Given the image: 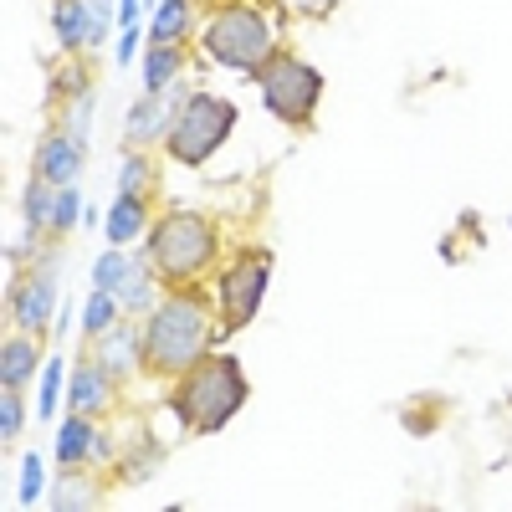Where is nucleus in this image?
<instances>
[{
	"label": "nucleus",
	"instance_id": "obj_1",
	"mask_svg": "<svg viewBox=\"0 0 512 512\" xmlns=\"http://www.w3.org/2000/svg\"><path fill=\"white\" fill-rule=\"evenodd\" d=\"M241 400H246V379L236 359H195L175 395V415L185 420V431L210 436L241 410Z\"/></svg>",
	"mask_w": 512,
	"mask_h": 512
},
{
	"label": "nucleus",
	"instance_id": "obj_2",
	"mask_svg": "<svg viewBox=\"0 0 512 512\" xmlns=\"http://www.w3.org/2000/svg\"><path fill=\"white\" fill-rule=\"evenodd\" d=\"M205 338H210V323H205V303L190 292L180 297H169V303L154 313L149 333H144V354L159 374H185L200 349H205Z\"/></svg>",
	"mask_w": 512,
	"mask_h": 512
},
{
	"label": "nucleus",
	"instance_id": "obj_3",
	"mask_svg": "<svg viewBox=\"0 0 512 512\" xmlns=\"http://www.w3.org/2000/svg\"><path fill=\"white\" fill-rule=\"evenodd\" d=\"M231 123H236V108L226 98H210V93H195L175 128H169V154H175L180 164H205L210 154H216L231 134Z\"/></svg>",
	"mask_w": 512,
	"mask_h": 512
},
{
	"label": "nucleus",
	"instance_id": "obj_4",
	"mask_svg": "<svg viewBox=\"0 0 512 512\" xmlns=\"http://www.w3.org/2000/svg\"><path fill=\"white\" fill-rule=\"evenodd\" d=\"M210 251H216V231H210L200 216H185V210H175V216H164L154 226V262L169 282H185L195 277L205 262H210Z\"/></svg>",
	"mask_w": 512,
	"mask_h": 512
},
{
	"label": "nucleus",
	"instance_id": "obj_5",
	"mask_svg": "<svg viewBox=\"0 0 512 512\" xmlns=\"http://www.w3.org/2000/svg\"><path fill=\"white\" fill-rule=\"evenodd\" d=\"M256 82H262V98H267V108L282 123H308L313 118V103L323 93V77L308 62H297V57L262 62V67H256Z\"/></svg>",
	"mask_w": 512,
	"mask_h": 512
},
{
	"label": "nucleus",
	"instance_id": "obj_6",
	"mask_svg": "<svg viewBox=\"0 0 512 512\" xmlns=\"http://www.w3.org/2000/svg\"><path fill=\"white\" fill-rule=\"evenodd\" d=\"M205 47H210V57L226 62V67L256 72V67L267 62V52H272V31H267V21L256 16V11L236 6V11H226V16L210 21V31H205Z\"/></svg>",
	"mask_w": 512,
	"mask_h": 512
},
{
	"label": "nucleus",
	"instance_id": "obj_7",
	"mask_svg": "<svg viewBox=\"0 0 512 512\" xmlns=\"http://www.w3.org/2000/svg\"><path fill=\"white\" fill-rule=\"evenodd\" d=\"M267 277H272V256H262V251L241 256V262L221 277L226 333H231V328H246V323L256 318V308H262V297H267Z\"/></svg>",
	"mask_w": 512,
	"mask_h": 512
},
{
	"label": "nucleus",
	"instance_id": "obj_8",
	"mask_svg": "<svg viewBox=\"0 0 512 512\" xmlns=\"http://www.w3.org/2000/svg\"><path fill=\"white\" fill-rule=\"evenodd\" d=\"M36 175L47 180V185H67L77 175V149L67 139H47V144H41V154H36Z\"/></svg>",
	"mask_w": 512,
	"mask_h": 512
},
{
	"label": "nucleus",
	"instance_id": "obj_9",
	"mask_svg": "<svg viewBox=\"0 0 512 512\" xmlns=\"http://www.w3.org/2000/svg\"><path fill=\"white\" fill-rule=\"evenodd\" d=\"M47 313H52V282L36 277V282H26L16 292V318H21V328H41V323H47Z\"/></svg>",
	"mask_w": 512,
	"mask_h": 512
},
{
	"label": "nucleus",
	"instance_id": "obj_10",
	"mask_svg": "<svg viewBox=\"0 0 512 512\" xmlns=\"http://www.w3.org/2000/svg\"><path fill=\"white\" fill-rule=\"evenodd\" d=\"M31 364H36V349L21 344V338H11L6 354H0V384H6V390H21L26 374H31Z\"/></svg>",
	"mask_w": 512,
	"mask_h": 512
},
{
	"label": "nucleus",
	"instance_id": "obj_11",
	"mask_svg": "<svg viewBox=\"0 0 512 512\" xmlns=\"http://www.w3.org/2000/svg\"><path fill=\"white\" fill-rule=\"evenodd\" d=\"M139 231H144V205H139V195H118L113 216H108V236H113V241H134Z\"/></svg>",
	"mask_w": 512,
	"mask_h": 512
},
{
	"label": "nucleus",
	"instance_id": "obj_12",
	"mask_svg": "<svg viewBox=\"0 0 512 512\" xmlns=\"http://www.w3.org/2000/svg\"><path fill=\"white\" fill-rule=\"evenodd\" d=\"M103 405V369L98 364H82L77 369V384H72V410L77 415H93Z\"/></svg>",
	"mask_w": 512,
	"mask_h": 512
},
{
	"label": "nucleus",
	"instance_id": "obj_13",
	"mask_svg": "<svg viewBox=\"0 0 512 512\" xmlns=\"http://www.w3.org/2000/svg\"><path fill=\"white\" fill-rule=\"evenodd\" d=\"M88 441H93L88 415H72V420L62 425V436H57V461H77V456H88Z\"/></svg>",
	"mask_w": 512,
	"mask_h": 512
},
{
	"label": "nucleus",
	"instance_id": "obj_14",
	"mask_svg": "<svg viewBox=\"0 0 512 512\" xmlns=\"http://www.w3.org/2000/svg\"><path fill=\"white\" fill-rule=\"evenodd\" d=\"M175 72H180V52H175V47H154V52H149V62H144V88H149V93H159Z\"/></svg>",
	"mask_w": 512,
	"mask_h": 512
},
{
	"label": "nucleus",
	"instance_id": "obj_15",
	"mask_svg": "<svg viewBox=\"0 0 512 512\" xmlns=\"http://www.w3.org/2000/svg\"><path fill=\"white\" fill-rule=\"evenodd\" d=\"M185 21H190L185 0H164V11H159V21H154V47H169V41L185 31Z\"/></svg>",
	"mask_w": 512,
	"mask_h": 512
},
{
	"label": "nucleus",
	"instance_id": "obj_16",
	"mask_svg": "<svg viewBox=\"0 0 512 512\" xmlns=\"http://www.w3.org/2000/svg\"><path fill=\"white\" fill-rule=\"evenodd\" d=\"M118 287H123V303H128V308H144V303H149V277H144V262L128 267V277H123Z\"/></svg>",
	"mask_w": 512,
	"mask_h": 512
},
{
	"label": "nucleus",
	"instance_id": "obj_17",
	"mask_svg": "<svg viewBox=\"0 0 512 512\" xmlns=\"http://www.w3.org/2000/svg\"><path fill=\"white\" fill-rule=\"evenodd\" d=\"M108 318H113V297H108V292H98L93 303H88V313H82V328L103 338V333H108Z\"/></svg>",
	"mask_w": 512,
	"mask_h": 512
},
{
	"label": "nucleus",
	"instance_id": "obj_18",
	"mask_svg": "<svg viewBox=\"0 0 512 512\" xmlns=\"http://www.w3.org/2000/svg\"><path fill=\"white\" fill-rule=\"evenodd\" d=\"M93 282H98V292H108V287H118V282H123V256H118V251H108L103 262L93 267Z\"/></svg>",
	"mask_w": 512,
	"mask_h": 512
},
{
	"label": "nucleus",
	"instance_id": "obj_19",
	"mask_svg": "<svg viewBox=\"0 0 512 512\" xmlns=\"http://www.w3.org/2000/svg\"><path fill=\"white\" fill-rule=\"evenodd\" d=\"M108 364H113V369L134 364V333H113V338H108Z\"/></svg>",
	"mask_w": 512,
	"mask_h": 512
},
{
	"label": "nucleus",
	"instance_id": "obj_20",
	"mask_svg": "<svg viewBox=\"0 0 512 512\" xmlns=\"http://www.w3.org/2000/svg\"><path fill=\"white\" fill-rule=\"evenodd\" d=\"M41 185H47L41 175H36V185H26V216H31V226L47 221V190H41Z\"/></svg>",
	"mask_w": 512,
	"mask_h": 512
},
{
	"label": "nucleus",
	"instance_id": "obj_21",
	"mask_svg": "<svg viewBox=\"0 0 512 512\" xmlns=\"http://www.w3.org/2000/svg\"><path fill=\"white\" fill-rule=\"evenodd\" d=\"M6 415H0V431H6V441H16L21 436V400H16V390H6V405H0Z\"/></svg>",
	"mask_w": 512,
	"mask_h": 512
},
{
	"label": "nucleus",
	"instance_id": "obj_22",
	"mask_svg": "<svg viewBox=\"0 0 512 512\" xmlns=\"http://www.w3.org/2000/svg\"><path fill=\"white\" fill-rule=\"evenodd\" d=\"M149 180V164L144 159H123V195H134Z\"/></svg>",
	"mask_w": 512,
	"mask_h": 512
},
{
	"label": "nucleus",
	"instance_id": "obj_23",
	"mask_svg": "<svg viewBox=\"0 0 512 512\" xmlns=\"http://www.w3.org/2000/svg\"><path fill=\"white\" fill-rule=\"evenodd\" d=\"M72 221H77V195L62 190L57 195V210H52V226H72Z\"/></svg>",
	"mask_w": 512,
	"mask_h": 512
},
{
	"label": "nucleus",
	"instance_id": "obj_24",
	"mask_svg": "<svg viewBox=\"0 0 512 512\" xmlns=\"http://www.w3.org/2000/svg\"><path fill=\"white\" fill-rule=\"evenodd\" d=\"M57 379H62V364H52L47 369V384H41V410H47V415L57 410Z\"/></svg>",
	"mask_w": 512,
	"mask_h": 512
},
{
	"label": "nucleus",
	"instance_id": "obj_25",
	"mask_svg": "<svg viewBox=\"0 0 512 512\" xmlns=\"http://www.w3.org/2000/svg\"><path fill=\"white\" fill-rule=\"evenodd\" d=\"M41 492V466H36V456H26V477H21V502H31Z\"/></svg>",
	"mask_w": 512,
	"mask_h": 512
},
{
	"label": "nucleus",
	"instance_id": "obj_26",
	"mask_svg": "<svg viewBox=\"0 0 512 512\" xmlns=\"http://www.w3.org/2000/svg\"><path fill=\"white\" fill-rule=\"evenodd\" d=\"M123 21H134V0H123Z\"/></svg>",
	"mask_w": 512,
	"mask_h": 512
}]
</instances>
